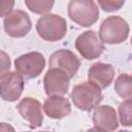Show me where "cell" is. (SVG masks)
<instances>
[{
    "label": "cell",
    "mask_w": 132,
    "mask_h": 132,
    "mask_svg": "<svg viewBox=\"0 0 132 132\" xmlns=\"http://www.w3.org/2000/svg\"><path fill=\"white\" fill-rule=\"evenodd\" d=\"M70 96L74 106L82 111L95 109L103 98L101 89L90 81H84L74 86Z\"/></svg>",
    "instance_id": "1"
},
{
    "label": "cell",
    "mask_w": 132,
    "mask_h": 132,
    "mask_svg": "<svg viewBox=\"0 0 132 132\" xmlns=\"http://www.w3.org/2000/svg\"><path fill=\"white\" fill-rule=\"evenodd\" d=\"M129 24L120 15L107 16L99 29V38L107 44H119L124 42L129 35Z\"/></svg>",
    "instance_id": "2"
},
{
    "label": "cell",
    "mask_w": 132,
    "mask_h": 132,
    "mask_svg": "<svg viewBox=\"0 0 132 132\" xmlns=\"http://www.w3.org/2000/svg\"><path fill=\"white\" fill-rule=\"evenodd\" d=\"M38 35L45 41H59L67 32V23L64 18L55 13H46L38 19L36 23Z\"/></svg>",
    "instance_id": "3"
},
{
    "label": "cell",
    "mask_w": 132,
    "mask_h": 132,
    "mask_svg": "<svg viewBox=\"0 0 132 132\" xmlns=\"http://www.w3.org/2000/svg\"><path fill=\"white\" fill-rule=\"evenodd\" d=\"M67 10L69 19L81 27L94 25L99 18V8L93 0H71Z\"/></svg>",
    "instance_id": "4"
},
{
    "label": "cell",
    "mask_w": 132,
    "mask_h": 132,
    "mask_svg": "<svg viewBox=\"0 0 132 132\" xmlns=\"http://www.w3.org/2000/svg\"><path fill=\"white\" fill-rule=\"evenodd\" d=\"M45 66L44 56L39 52H30L14 60L15 71L23 77L32 79L41 74Z\"/></svg>",
    "instance_id": "5"
},
{
    "label": "cell",
    "mask_w": 132,
    "mask_h": 132,
    "mask_svg": "<svg viewBox=\"0 0 132 132\" xmlns=\"http://www.w3.org/2000/svg\"><path fill=\"white\" fill-rule=\"evenodd\" d=\"M75 48L80 56L87 60L99 58L104 52V43L100 40L98 34L93 30H88L77 36L74 42Z\"/></svg>",
    "instance_id": "6"
},
{
    "label": "cell",
    "mask_w": 132,
    "mask_h": 132,
    "mask_svg": "<svg viewBox=\"0 0 132 132\" xmlns=\"http://www.w3.org/2000/svg\"><path fill=\"white\" fill-rule=\"evenodd\" d=\"M80 61L69 50L61 48L54 52L48 60V69H58L63 71L69 78H72L78 71Z\"/></svg>",
    "instance_id": "7"
},
{
    "label": "cell",
    "mask_w": 132,
    "mask_h": 132,
    "mask_svg": "<svg viewBox=\"0 0 132 132\" xmlns=\"http://www.w3.org/2000/svg\"><path fill=\"white\" fill-rule=\"evenodd\" d=\"M3 27L5 32L14 38L25 37L32 28V23L29 14L22 10L15 9L12 10L3 22Z\"/></svg>",
    "instance_id": "8"
},
{
    "label": "cell",
    "mask_w": 132,
    "mask_h": 132,
    "mask_svg": "<svg viewBox=\"0 0 132 132\" xmlns=\"http://www.w3.org/2000/svg\"><path fill=\"white\" fill-rule=\"evenodd\" d=\"M70 86V78L61 70L48 69L43 77V88L47 97L64 96Z\"/></svg>",
    "instance_id": "9"
},
{
    "label": "cell",
    "mask_w": 132,
    "mask_h": 132,
    "mask_svg": "<svg viewBox=\"0 0 132 132\" xmlns=\"http://www.w3.org/2000/svg\"><path fill=\"white\" fill-rule=\"evenodd\" d=\"M24 77L16 71L7 73L0 79V97L4 101H16L24 90Z\"/></svg>",
    "instance_id": "10"
},
{
    "label": "cell",
    "mask_w": 132,
    "mask_h": 132,
    "mask_svg": "<svg viewBox=\"0 0 132 132\" xmlns=\"http://www.w3.org/2000/svg\"><path fill=\"white\" fill-rule=\"evenodd\" d=\"M16 108L21 117L29 123L30 128L36 129L42 125V106L37 99L32 97H25L19 102Z\"/></svg>",
    "instance_id": "11"
},
{
    "label": "cell",
    "mask_w": 132,
    "mask_h": 132,
    "mask_svg": "<svg viewBox=\"0 0 132 132\" xmlns=\"http://www.w3.org/2000/svg\"><path fill=\"white\" fill-rule=\"evenodd\" d=\"M95 128L103 132H113L119 127L116 109L110 105H98L93 113Z\"/></svg>",
    "instance_id": "12"
},
{
    "label": "cell",
    "mask_w": 132,
    "mask_h": 132,
    "mask_svg": "<svg viewBox=\"0 0 132 132\" xmlns=\"http://www.w3.org/2000/svg\"><path fill=\"white\" fill-rule=\"evenodd\" d=\"M114 78V69L112 65L97 62L91 65L88 70V79L99 89H105L110 86Z\"/></svg>",
    "instance_id": "13"
},
{
    "label": "cell",
    "mask_w": 132,
    "mask_h": 132,
    "mask_svg": "<svg viewBox=\"0 0 132 132\" xmlns=\"http://www.w3.org/2000/svg\"><path fill=\"white\" fill-rule=\"evenodd\" d=\"M42 108L45 114L55 120L63 119L70 114L71 105L67 98L64 96H54L45 99Z\"/></svg>",
    "instance_id": "14"
},
{
    "label": "cell",
    "mask_w": 132,
    "mask_h": 132,
    "mask_svg": "<svg viewBox=\"0 0 132 132\" xmlns=\"http://www.w3.org/2000/svg\"><path fill=\"white\" fill-rule=\"evenodd\" d=\"M114 91L123 99L132 97V78L128 73H121L114 81Z\"/></svg>",
    "instance_id": "15"
},
{
    "label": "cell",
    "mask_w": 132,
    "mask_h": 132,
    "mask_svg": "<svg viewBox=\"0 0 132 132\" xmlns=\"http://www.w3.org/2000/svg\"><path fill=\"white\" fill-rule=\"evenodd\" d=\"M25 4L34 13L38 14H46L50 13L51 9L53 8L55 1L53 0H26Z\"/></svg>",
    "instance_id": "16"
},
{
    "label": "cell",
    "mask_w": 132,
    "mask_h": 132,
    "mask_svg": "<svg viewBox=\"0 0 132 132\" xmlns=\"http://www.w3.org/2000/svg\"><path fill=\"white\" fill-rule=\"evenodd\" d=\"M131 116H132V100L126 99L119 105V117L121 124L125 127H130Z\"/></svg>",
    "instance_id": "17"
},
{
    "label": "cell",
    "mask_w": 132,
    "mask_h": 132,
    "mask_svg": "<svg viewBox=\"0 0 132 132\" xmlns=\"http://www.w3.org/2000/svg\"><path fill=\"white\" fill-rule=\"evenodd\" d=\"M98 4L104 11L112 12V11L119 10L125 4V1H123V0H121V1H117V0H98Z\"/></svg>",
    "instance_id": "18"
},
{
    "label": "cell",
    "mask_w": 132,
    "mask_h": 132,
    "mask_svg": "<svg viewBox=\"0 0 132 132\" xmlns=\"http://www.w3.org/2000/svg\"><path fill=\"white\" fill-rule=\"evenodd\" d=\"M10 66H11V62L8 54L0 50V79L4 77L7 73H9Z\"/></svg>",
    "instance_id": "19"
},
{
    "label": "cell",
    "mask_w": 132,
    "mask_h": 132,
    "mask_svg": "<svg viewBox=\"0 0 132 132\" xmlns=\"http://www.w3.org/2000/svg\"><path fill=\"white\" fill-rule=\"evenodd\" d=\"M14 6L13 0H0V18L7 16Z\"/></svg>",
    "instance_id": "20"
},
{
    "label": "cell",
    "mask_w": 132,
    "mask_h": 132,
    "mask_svg": "<svg viewBox=\"0 0 132 132\" xmlns=\"http://www.w3.org/2000/svg\"><path fill=\"white\" fill-rule=\"evenodd\" d=\"M0 132H15V130L8 123H0Z\"/></svg>",
    "instance_id": "21"
},
{
    "label": "cell",
    "mask_w": 132,
    "mask_h": 132,
    "mask_svg": "<svg viewBox=\"0 0 132 132\" xmlns=\"http://www.w3.org/2000/svg\"><path fill=\"white\" fill-rule=\"evenodd\" d=\"M87 132H103V131H101V130H99V129H97V128H91V129H88L87 130Z\"/></svg>",
    "instance_id": "22"
},
{
    "label": "cell",
    "mask_w": 132,
    "mask_h": 132,
    "mask_svg": "<svg viewBox=\"0 0 132 132\" xmlns=\"http://www.w3.org/2000/svg\"><path fill=\"white\" fill-rule=\"evenodd\" d=\"M118 132H130L129 130H119Z\"/></svg>",
    "instance_id": "23"
},
{
    "label": "cell",
    "mask_w": 132,
    "mask_h": 132,
    "mask_svg": "<svg viewBox=\"0 0 132 132\" xmlns=\"http://www.w3.org/2000/svg\"><path fill=\"white\" fill-rule=\"evenodd\" d=\"M41 132H50V131H41Z\"/></svg>",
    "instance_id": "24"
},
{
    "label": "cell",
    "mask_w": 132,
    "mask_h": 132,
    "mask_svg": "<svg viewBox=\"0 0 132 132\" xmlns=\"http://www.w3.org/2000/svg\"><path fill=\"white\" fill-rule=\"evenodd\" d=\"M27 132H29V131H27Z\"/></svg>",
    "instance_id": "25"
}]
</instances>
